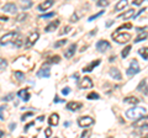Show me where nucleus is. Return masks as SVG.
Here are the masks:
<instances>
[{
    "mask_svg": "<svg viewBox=\"0 0 148 138\" xmlns=\"http://www.w3.org/2000/svg\"><path fill=\"white\" fill-rule=\"evenodd\" d=\"M112 22H114L112 20H109L108 22H106V26H108V27H109V26H111V25H112Z\"/></svg>",
    "mask_w": 148,
    "mask_h": 138,
    "instance_id": "nucleus-50",
    "label": "nucleus"
},
{
    "mask_svg": "<svg viewBox=\"0 0 148 138\" xmlns=\"http://www.w3.org/2000/svg\"><path fill=\"white\" fill-rule=\"evenodd\" d=\"M17 95L20 96V98L24 100V101H29L30 100V93H29V89H21L20 91L17 93Z\"/></svg>",
    "mask_w": 148,
    "mask_h": 138,
    "instance_id": "nucleus-16",
    "label": "nucleus"
},
{
    "mask_svg": "<svg viewBox=\"0 0 148 138\" xmlns=\"http://www.w3.org/2000/svg\"><path fill=\"white\" fill-rule=\"evenodd\" d=\"M38 37H40V33L37 31L31 32V33L29 35V37H27V40H26V47H31V46H34L36 43V41L38 40Z\"/></svg>",
    "mask_w": 148,
    "mask_h": 138,
    "instance_id": "nucleus-6",
    "label": "nucleus"
},
{
    "mask_svg": "<svg viewBox=\"0 0 148 138\" xmlns=\"http://www.w3.org/2000/svg\"><path fill=\"white\" fill-rule=\"evenodd\" d=\"M37 77L38 78H49L51 77V72H49V69L48 68H42L41 70L37 72Z\"/></svg>",
    "mask_w": 148,
    "mask_h": 138,
    "instance_id": "nucleus-19",
    "label": "nucleus"
},
{
    "mask_svg": "<svg viewBox=\"0 0 148 138\" xmlns=\"http://www.w3.org/2000/svg\"><path fill=\"white\" fill-rule=\"evenodd\" d=\"M145 10H146V8H143V9H141V10H140V11H137V12H136V16H135V17H137L138 15H141V14H142L143 11H145Z\"/></svg>",
    "mask_w": 148,
    "mask_h": 138,
    "instance_id": "nucleus-48",
    "label": "nucleus"
},
{
    "mask_svg": "<svg viewBox=\"0 0 148 138\" xmlns=\"http://www.w3.org/2000/svg\"><path fill=\"white\" fill-rule=\"evenodd\" d=\"M105 11L104 10H101V11H99V12H96V14H94V15H91L90 17H89V19H88V21H92V20H95V19H98V17L99 16H101V15H103V14H104Z\"/></svg>",
    "mask_w": 148,
    "mask_h": 138,
    "instance_id": "nucleus-26",
    "label": "nucleus"
},
{
    "mask_svg": "<svg viewBox=\"0 0 148 138\" xmlns=\"http://www.w3.org/2000/svg\"><path fill=\"white\" fill-rule=\"evenodd\" d=\"M52 16H54V11H52V12H48V14H43V15H41V17H42V19H49V17H52Z\"/></svg>",
    "mask_w": 148,
    "mask_h": 138,
    "instance_id": "nucleus-39",
    "label": "nucleus"
},
{
    "mask_svg": "<svg viewBox=\"0 0 148 138\" xmlns=\"http://www.w3.org/2000/svg\"><path fill=\"white\" fill-rule=\"evenodd\" d=\"M86 98L89 99V100H94V99H99L100 96H99V94H98V93H94V91H92V93L88 94V96H86Z\"/></svg>",
    "mask_w": 148,
    "mask_h": 138,
    "instance_id": "nucleus-30",
    "label": "nucleus"
},
{
    "mask_svg": "<svg viewBox=\"0 0 148 138\" xmlns=\"http://www.w3.org/2000/svg\"><path fill=\"white\" fill-rule=\"evenodd\" d=\"M137 73H140V69H135V68H131L130 67L127 70H126V74L128 75V77H132V75H136Z\"/></svg>",
    "mask_w": 148,
    "mask_h": 138,
    "instance_id": "nucleus-24",
    "label": "nucleus"
},
{
    "mask_svg": "<svg viewBox=\"0 0 148 138\" xmlns=\"http://www.w3.org/2000/svg\"><path fill=\"white\" fill-rule=\"evenodd\" d=\"M54 4L53 0H48V1H45V3H41L38 5V10L40 11H46L47 9H49Z\"/></svg>",
    "mask_w": 148,
    "mask_h": 138,
    "instance_id": "nucleus-15",
    "label": "nucleus"
},
{
    "mask_svg": "<svg viewBox=\"0 0 148 138\" xmlns=\"http://www.w3.org/2000/svg\"><path fill=\"white\" fill-rule=\"evenodd\" d=\"M123 102L131 104V105H137L138 102H140V100H138L137 98H135V96H127V98L123 99Z\"/></svg>",
    "mask_w": 148,
    "mask_h": 138,
    "instance_id": "nucleus-20",
    "label": "nucleus"
},
{
    "mask_svg": "<svg viewBox=\"0 0 148 138\" xmlns=\"http://www.w3.org/2000/svg\"><path fill=\"white\" fill-rule=\"evenodd\" d=\"M94 123V118L90 116H82L78 118V125L80 127H89Z\"/></svg>",
    "mask_w": 148,
    "mask_h": 138,
    "instance_id": "nucleus-5",
    "label": "nucleus"
},
{
    "mask_svg": "<svg viewBox=\"0 0 148 138\" xmlns=\"http://www.w3.org/2000/svg\"><path fill=\"white\" fill-rule=\"evenodd\" d=\"M34 123H35V122H30V123H27V125H26V127H25V131H27V130H29V127H31L32 125H34Z\"/></svg>",
    "mask_w": 148,
    "mask_h": 138,
    "instance_id": "nucleus-49",
    "label": "nucleus"
},
{
    "mask_svg": "<svg viewBox=\"0 0 148 138\" xmlns=\"http://www.w3.org/2000/svg\"><path fill=\"white\" fill-rule=\"evenodd\" d=\"M100 64V59H96V61H94V62H91L89 66H86V67H84L83 68V72H85V73H88V72H91L92 69H94L95 67H98Z\"/></svg>",
    "mask_w": 148,
    "mask_h": 138,
    "instance_id": "nucleus-18",
    "label": "nucleus"
},
{
    "mask_svg": "<svg viewBox=\"0 0 148 138\" xmlns=\"http://www.w3.org/2000/svg\"><path fill=\"white\" fill-rule=\"evenodd\" d=\"M133 5H141L142 4V0H133Z\"/></svg>",
    "mask_w": 148,
    "mask_h": 138,
    "instance_id": "nucleus-47",
    "label": "nucleus"
},
{
    "mask_svg": "<svg viewBox=\"0 0 148 138\" xmlns=\"http://www.w3.org/2000/svg\"><path fill=\"white\" fill-rule=\"evenodd\" d=\"M0 62H1V67H0V69H1V72L5 70V68H6V61L4 58L0 59Z\"/></svg>",
    "mask_w": 148,
    "mask_h": 138,
    "instance_id": "nucleus-41",
    "label": "nucleus"
},
{
    "mask_svg": "<svg viewBox=\"0 0 148 138\" xmlns=\"http://www.w3.org/2000/svg\"><path fill=\"white\" fill-rule=\"evenodd\" d=\"M83 106L82 102H78V101H69L67 104V110L69 111H78V110H80Z\"/></svg>",
    "mask_w": 148,
    "mask_h": 138,
    "instance_id": "nucleus-8",
    "label": "nucleus"
},
{
    "mask_svg": "<svg viewBox=\"0 0 148 138\" xmlns=\"http://www.w3.org/2000/svg\"><path fill=\"white\" fill-rule=\"evenodd\" d=\"M59 24H61V21L59 20H54V21H51L49 24L45 27V31L46 32H52V31H54L57 27L59 26Z\"/></svg>",
    "mask_w": 148,
    "mask_h": 138,
    "instance_id": "nucleus-12",
    "label": "nucleus"
},
{
    "mask_svg": "<svg viewBox=\"0 0 148 138\" xmlns=\"http://www.w3.org/2000/svg\"><path fill=\"white\" fill-rule=\"evenodd\" d=\"M90 135H91V131H90V130H84V132L82 133L79 138H89Z\"/></svg>",
    "mask_w": 148,
    "mask_h": 138,
    "instance_id": "nucleus-32",
    "label": "nucleus"
},
{
    "mask_svg": "<svg viewBox=\"0 0 148 138\" xmlns=\"http://www.w3.org/2000/svg\"><path fill=\"white\" fill-rule=\"evenodd\" d=\"M43 120H45V116H40L38 117V121H43Z\"/></svg>",
    "mask_w": 148,
    "mask_h": 138,
    "instance_id": "nucleus-52",
    "label": "nucleus"
},
{
    "mask_svg": "<svg viewBox=\"0 0 148 138\" xmlns=\"http://www.w3.org/2000/svg\"><path fill=\"white\" fill-rule=\"evenodd\" d=\"M75 49H77V44L75 43H72L66 49V52H64V57H66V58H72L74 56V53H75Z\"/></svg>",
    "mask_w": 148,
    "mask_h": 138,
    "instance_id": "nucleus-10",
    "label": "nucleus"
},
{
    "mask_svg": "<svg viewBox=\"0 0 148 138\" xmlns=\"http://www.w3.org/2000/svg\"><path fill=\"white\" fill-rule=\"evenodd\" d=\"M137 90H138V91H142L143 94L148 95V88H146V80H142V81L140 83V85L137 86Z\"/></svg>",
    "mask_w": 148,
    "mask_h": 138,
    "instance_id": "nucleus-21",
    "label": "nucleus"
},
{
    "mask_svg": "<svg viewBox=\"0 0 148 138\" xmlns=\"http://www.w3.org/2000/svg\"><path fill=\"white\" fill-rule=\"evenodd\" d=\"M131 46H126V47L123 48V51H122V53H121V56H122V58H126L127 56H128V53H130V51H131Z\"/></svg>",
    "mask_w": 148,
    "mask_h": 138,
    "instance_id": "nucleus-27",
    "label": "nucleus"
},
{
    "mask_svg": "<svg viewBox=\"0 0 148 138\" xmlns=\"http://www.w3.org/2000/svg\"><path fill=\"white\" fill-rule=\"evenodd\" d=\"M147 37H148V33H147V32H141V33L138 35L137 37L135 38V43H138V42H141V41L146 40Z\"/></svg>",
    "mask_w": 148,
    "mask_h": 138,
    "instance_id": "nucleus-23",
    "label": "nucleus"
},
{
    "mask_svg": "<svg viewBox=\"0 0 148 138\" xmlns=\"http://www.w3.org/2000/svg\"><path fill=\"white\" fill-rule=\"evenodd\" d=\"M92 80L90 79L89 77H84L82 78V79L78 81V86H79V89H90L92 88Z\"/></svg>",
    "mask_w": 148,
    "mask_h": 138,
    "instance_id": "nucleus-4",
    "label": "nucleus"
},
{
    "mask_svg": "<svg viewBox=\"0 0 148 138\" xmlns=\"http://www.w3.org/2000/svg\"><path fill=\"white\" fill-rule=\"evenodd\" d=\"M26 17H27V15L25 12H22V14H20V15L17 16V21H22L24 19H26Z\"/></svg>",
    "mask_w": 148,
    "mask_h": 138,
    "instance_id": "nucleus-43",
    "label": "nucleus"
},
{
    "mask_svg": "<svg viewBox=\"0 0 148 138\" xmlns=\"http://www.w3.org/2000/svg\"><path fill=\"white\" fill-rule=\"evenodd\" d=\"M127 4H128V1L127 0H120V1L116 4V6H115V10H122V9H125L127 6Z\"/></svg>",
    "mask_w": 148,
    "mask_h": 138,
    "instance_id": "nucleus-22",
    "label": "nucleus"
},
{
    "mask_svg": "<svg viewBox=\"0 0 148 138\" xmlns=\"http://www.w3.org/2000/svg\"><path fill=\"white\" fill-rule=\"evenodd\" d=\"M59 61H61V57H59V56H53V57L48 58L49 63H59Z\"/></svg>",
    "mask_w": 148,
    "mask_h": 138,
    "instance_id": "nucleus-29",
    "label": "nucleus"
},
{
    "mask_svg": "<svg viewBox=\"0 0 148 138\" xmlns=\"http://www.w3.org/2000/svg\"><path fill=\"white\" fill-rule=\"evenodd\" d=\"M71 30H72L71 26H66L62 31H59V35H67V33H69V32H71Z\"/></svg>",
    "mask_w": 148,
    "mask_h": 138,
    "instance_id": "nucleus-34",
    "label": "nucleus"
},
{
    "mask_svg": "<svg viewBox=\"0 0 148 138\" xmlns=\"http://www.w3.org/2000/svg\"><path fill=\"white\" fill-rule=\"evenodd\" d=\"M131 68L140 69V67H138V62H137V59H132V62H131Z\"/></svg>",
    "mask_w": 148,
    "mask_h": 138,
    "instance_id": "nucleus-40",
    "label": "nucleus"
},
{
    "mask_svg": "<svg viewBox=\"0 0 148 138\" xmlns=\"http://www.w3.org/2000/svg\"><path fill=\"white\" fill-rule=\"evenodd\" d=\"M15 77L17 78V79L18 80H24L25 79V74H24V73H22V72H15Z\"/></svg>",
    "mask_w": 148,
    "mask_h": 138,
    "instance_id": "nucleus-35",
    "label": "nucleus"
},
{
    "mask_svg": "<svg viewBox=\"0 0 148 138\" xmlns=\"http://www.w3.org/2000/svg\"><path fill=\"white\" fill-rule=\"evenodd\" d=\"M17 37H18L17 32H15V31L8 32L5 36H3V37H1V46L6 44V43H9V42H15V40H16Z\"/></svg>",
    "mask_w": 148,
    "mask_h": 138,
    "instance_id": "nucleus-3",
    "label": "nucleus"
},
{
    "mask_svg": "<svg viewBox=\"0 0 148 138\" xmlns=\"http://www.w3.org/2000/svg\"><path fill=\"white\" fill-rule=\"evenodd\" d=\"M69 93H71V88H68V86H67V88H63L62 89V94L63 95H68Z\"/></svg>",
    "mask_w": 148,
    "mask_h": 138,
    "instance_id": "nucleus-44",
    "label": "nucleus"
},
{
    "mask_svg": "<svg viewBox=\"0 0 148 138\" xmlns=\"http://www.w3.org/2000/svg\"><path fill=\"white\" fill-rule=\"evenodd\" d=\"M78 20V16H77V14H73L72 17H71V22H75Z\"/></svg>",
    "mask_w": 148,
    "mask_h": 138,
    "instance_id": "nucleus-46",
    "label": "nucleus"
},
{
    "mask_svg": "<svg viewBox=\"0 0 148 138\" xmlns=\"http://www.w3.org/2000/svg\"><path fill=\"white\" fill-rule=\"evenodd\" d=\"M109 74L111 75V78H114V80H121L122 79V75L117 68H111L109 70Z\"/></svg>",
    "mask_w": 148,
    "mask_h": 138,
    "instance_id": "nucleus-14",
    "label": "nucleus"
},
{
    "mask_svg": "<svg viewBox=\"0 0 148 138\" xmlns=\"http://www.w3.org/2000/svg\"><path fill=\"white\" fill-rule=\"evenodd\" d=\"M108 138H112V137H108Z\"/></svg>",
    "mask_w": 148,
    "mask_h": 138,
    "instance_id": "nucleus-56",
    "label": "nucleus"
},
{
    "mask_svg": "<svg viewBox=\"0 0 148 138\" xmlns=\"http://www.w3.org/2000/svg\"><path fill=\"white\" fill-rule=\"evenodd\" d=\"M58 122H59V116H58V113H52V115H51L49 118H48L49 126H57Z\"/></svg>",
    "mask_w": 148,
    "mask_h": 138,
    "instance_id": "nucleus-17",
    "label": "nucleus"
},
{
    "mask_svg": "<svg viewBox=\"0 0 148 138\" xmlns=\"http://www.w3.org/2000/svg\"><path fill=\"white\" fill-rule=\"evenodd\" d=\"M32 115H34V112H32V111H30V112H27V113H25V115H22V117H21V120H22V121H25V120H26L27 117H30V116H32Z\"/></svg>",
    "mask_w": 148,
    "mask_h": 138,
    "instance_id": "nucleus-42",
    "label": "nucleus"
},
{
    "mask_svg": "<svg viewBox=\"0 0 148 138\" xmlns=\"http://www.w3.org/2000/svg\"><path fill=\"white\" fill-rule=\"evenodd\" d=\"M133 126H135V127H142V128L147 127V126H148V115H146L145 117L140 118L138 121L133 122Z\"/></svg>",
    "mask_w": 148,
    "mask_h": 138,
    "instance_id": "nucleus-11",
    "label": "nucleus"
},
{
    "mask_svg": "<svg viewBox=\"0 0 148 138\" xmlns=\"http://www.w3.org/2000/svg\"><path fill=\"white\" fill-rule=\"evenodd\" d=\"M1 21H8V17L3 15V16H1Z\"/></svg>",
    "mask_w": 148,
    "mask_h": 138,
    "instance_id": "nucleus-51",
    "label": "nucleus"
},
{
    "mask_svg": "<svg viewBox=\"0 0 148 138\" xmlns=\"http://www.w3.org/2000/svg\"><path fill=\"white\" fill-rule=\"evenodd\" d=\"M98 6H101V8H105V6H108V5H110V1L109 0H99L98 3Z\"/></svg>",
    "mask_w": 148,
    "mask_h": 138,
    "instance_id": "nucleus-28",
    "label": "nucleus"
},
{
    "mask_svg": "<svg viewBox=\"0 0 148 138\" xmlns=\"http://www.w3.org/2000/svg\"><path fill=\"white\" fill-rule=\"evenodd\" d=\"M66 43H67V40H66V38H64V40H59V41H57V42L54 43V47L58 48V47H61V46L66 44Z\"/></svg>",
    "mask_w": 148,
    "mask_h": 138,
    "instance_id": "nucleus-33",
    "label": "nucleus"
},
{
    "mask_svg": "<svg viewBox=\"0 0 148 138\" xmlns=\"http://www.w3.org/2000/svg\"><path fill=\"white\" fill-rule=\"evenodd\" d=\"M136 10L135 9H130V10H127L126 12H123V14H120L119 17H121V19L123 20H128V19H131V17H135L136 16Z\"/></svg>",
    "mask_w": 148,
    "mask_h": 138,
    "instance_id": "nucleus-13",
    "label": "nucleus"
},
{
    "mask_svg": "<svg viewBox=\"0 0 148 138\" xmlns=\"http://www.w3.org/2000/svg\"><path fill=\"white\" fill-rule=\"evenodd\" d=\"M45 135L47 138H49L51 136H52V128L51 127H47V128H45Z\"/></svg>",
    "mask_w": 148,
    "mask_h": 138,
    "instance_id": "nucleus-37",
    "label": "nucleus"
},
{
    "mask_svg": "<svg viewBox=\"0 0 148 138\" xmlns=\"http://www.w3.org/2000/svg\"><path fill=\"white\" fill-rule=\"evenodd\" d=\"M31 5H32V3H31V1H27V3H24V1H22V3H21L22 10H26V9H27V8H30Z\"/></svg>",
    "mask_w": 148,
    "mask_h": 138,
    "instance_id": "nucleus-38",
    "label": "nucleus"
},
{
    "mask_svg": "<svg viewBox=\"0 0 148 138\" xmlns=\"http://www.w3.org/2000/svg\"><path fill=\"white\" fill-rule=\"evenodd\" d=\"M95 33H96V29H95V30H92V31L90 32V35H95Z\"/></svg>",
    "mask_w": 148,
    "mask_h": 138,
    "instance_id": "nucleus-53",
    "label": "nucleus"
},
{
    "mask_svg": "<svg viewBox=\"0 0 148 138\" xmlns=\"http://www.w3.org/2000/svg\"><path fill=\"white\" fill-rule=\"evenodd\" d=\"M141 138H148V135H146V136H143V137H141Z\"/></svg>",
    "mask_w": 148,
    "mask_h": 138,
    "instance_id": "nucleus-54",
    "label": "nucleus"
},
{
    "mask_svg": "<svg viewBox=\"0 0 148 138\" xmlns=\"http://www.w3.org/2000/svg\"><path fill=\"white\" fill-rule=\"evenodd\" d=\"M132 27V25L131 24H126V25H122V26H120L119 29H117V31L116 32H121L122 30H125V29H131Z\"/></svg>",
    "mask_w": 148,
    "mask_h": 138,
    "instance_id": "nucleus-36",
    "label": "nucleus"
},
{
    "mask_svg": "<svg viewBox=\"0 0 148 138\" xmlns=\"http://www.w3.org/2000/svg\"><path fill=\"white\" fill-rule=\"evenodd\" d=\"M111 37L117 43H126L131 40V35L127 33V32H123V33L122 32H115V33L111 35Z\"/></svg>",
    "mask_w": 148,
    "mask_h": 138,
    "instance_id": "nucleus-2",
    "label": "nucleus"
},
{
    "mask_svg": "<svg viewBox=\"0 0 148 138\" xmlns=\"http://www.w3.org/2000/svg\"><path fill=\"white\" fill-rule=\"evenodd\" d=\"M146 113H147V110L145 107H132V109H130L126 111V116L130 118V120H132V121H138L140 118L142 117H145L146 116Z\"/></svg>",
    "mask_w": 148,
    "mask_h": 138,
    "instance_id": "nucleus-1",
    "label": "nucleus"
},
{
    "mask_svg": "<svg viewBox=\"0 0 148 138\" xmlns=\"http://www.w3.org/2000/svg\"><path fill=\"white\" fill-rule=\"evenodd\" d=\"M14 44H16L17 47H21V46L24 44V40H22L21 36H18V37L15 40V42H14Z\"/></svg>",
    "mask_w": 148,
    "mask_h": 138,
    "instance_id": "nucleus-31",
    "label": "nucleus"
},
{
    "mask_svg": "<svg viewBox=\"0 0 148 138\" xmlns=\"http://www.w3.org/2000/svg\"><path fill=\"white\" fill-rule=\"evenodd\" d=\"M138 53H140L145 59H147V58H148V47L140 48V49H138Z\"/></svg>",
    "mask_w": 148,
    "mask_h": 138,
    "instance_id": "nucleus-25",
    "label": "nucleus"
},
{
    "mask_svg": "<svg viewBox=\"0 0 148 138\" xmlns=\"http://www.w3.org/2000/svg\"><path fill=\"white\" fill-rule=\"evenodd\" d=\"M12 98H14V94H9V95H6V96H4L3 100H4V101H10Z\"/></svg>",
    "mask_w": 148,
    "mask_h": 138,
    "instance_id": "nucleus-45",
    "label": "nucleus"
},
{
    "mask_svg": "<svg viewBox=\"0 0 148 138\" xmlns=\"http://www.w3.org/2000/svg\"><path fill=\"white\" fill-rule=\"evenodd\" d=\"M1 10H3V11H5V12L15 14L16 10H17V6L15 5V4H12V3H8V4H5V5L1 8Z\"/></svg>",
    "mask_w": 148,
    "mask_h": 138,
    "instance_id": "nucleus-9",
    "label": "nucleus"
},
{
    "mask_svg": "<svg viewBox=\"0 0 148 138\" xmlns=\"http://www.w3.org/2000/svg\"><path fill=\"white\" fill-rule=\"evenodd\" d=\"M18 138H25V137H18Z\"/></svg>",
    "mask_w": 148,
    "mask_h": 138,
    "instance_id": "nucleus-55",
    "label": "nucleus"
},
{
    "mask_svg": "<svg viewBox=\"0 0 148 138\" xmlns=\"http://www.w3.org/2000/svg\"><path fill=\"white\" fill-rule=\"evenodd\" d=\"M110 47H111L110 43L105 40H100V41H98V43H96V49H98L99 52H106V51L110 49Z\"/></svg>",
    "mask_w": 148,
    "mask_h": 138,
    "instance_id": "nucleus-7",
    "label": "nucleus"
}]
</instances>
